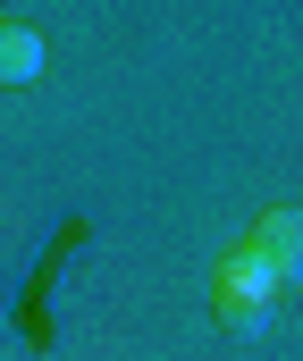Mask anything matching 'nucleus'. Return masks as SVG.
<instances>
[{
    "mask_svg": "<svg viewBox=\"0 0 303 361\" xmlns=\"http://www.w3.org/2000/svg\"><path fill=\"white\" fill-rule=\"evenodd\" d=\"M0 25H8V17H0Z\"/></svg>",
    "mask_w": 303,
    "mask_h": 361,
    "instance_id": "nucleus-4",
    "label": "nucleus"
},
{
    "mask_svg": "<svg viewBox=\"0 0 303 361\" xmlns=\"http://www.w3.org/2000/svg\"><path fill=\"white\" fill-rule=\"evenodd\" d=\"M270 302H278V269L253 252V244H236L219 277H210V319L227 328V336H261L270 328Z\"/></svg>",
    "mask_w": 303,
    "mask_h": 361,
    "instance_id": "nucleus-1",
    "label": "nucleus"
},
{
    "mask_svg": "<svg viewBox=\"0 0 303 361\" xmlns=\"http://www.w3.org/2000/svg\"><path fill=\"white\" fill-rule=\"evenodd\" d=\"M270 269H278V286H303V210L295 202H278V210H261L253 219V235H244Z\"/></svg>",
    "mask_w": 303,
    "mask_h": 361,
    "instance_id": "nucleus-2",
    "label": "nucleus"
},
{
    "mask_svg": "<svg viewBox=\"0 0 303 361\" xmlns=\"http://www.w3.org/2000/svg\"><path fill=\"white\" fill-rule=\"evenodd\" d=\"M42 51H51V42H42L34 25H0V85H34V76H42Z\"/></svg>",
    "mask_w": 303,
    "mask_h": 361,
    "instance_id": "nucleus-3",
    "label": "nucleus"
}]
</instances>
